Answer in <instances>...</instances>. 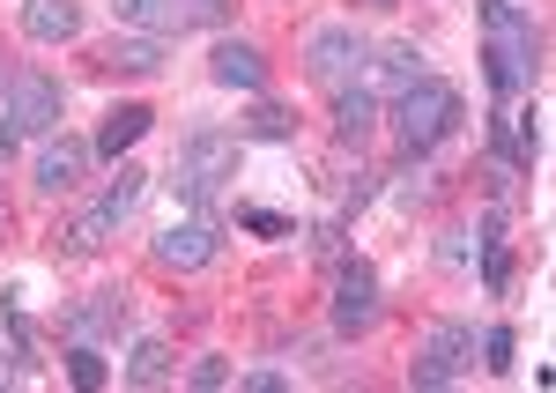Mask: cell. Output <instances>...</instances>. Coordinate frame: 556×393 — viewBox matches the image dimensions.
Returning a JSON list of instances; mask_svg holds the SVG:
<instances>
[{
    "mask_svg": "<svg viewBox=\"0 0 556 393\" xmlns=\"http://www.w3.org/2000/svg\"><path fill=\"white\" fill-rule=\"evenodd\" d=\"M482 30H490V45H482L490 89H497V97L534 89V75H542V23H534L527 8H513V0H482Z\"/></svg>",
    "mask_w": 556,
    "mask_h": 393,
    "instance_id": "1",
    "label": "cell"
},
{
    "mask_svg": "<svg viewBox=\"0 0 556 393\" xmlns=\"http://www.w3.org/2000/svg\"><path fill=\"white\" fill-rule=\"evenodd\" d=\"M238 178V134H223V127H193L186 141H178V156H172V186H178V201L186 208H201L208 216V201L223 193Z\"/></svg>",
    "mask_w": 556,
    "mask_h": 393,
    "instance_id": "2",
    "label": "cell"
},
{
    "mask_svg": "<svg viewBox=\"0 0 556 393\" xmlns=\"http://www.w3.org/2000/svg\"><path fill=\"white\" fill-rule=\"evenodd\" d=\"M453 127H460V89H453V83L424 75L416 89H401V97H393V134H401V149H408V156H430Z\"/></svg>",
    "mask_w": 556,
    "mask_h": 393,
    "instance_id": "3",
    "label": "cell"
},
{
    "mask_svg": "<svg viewBox=\"0 0 556 393\" xmlns=\"http://www.w3.org/2000/svg\"><path fill=\"white\" fill-rule=\"evenodd\" d=\"M364 67H371V38L356 30V23H319L312 38H304V75L327 89H349V83H364Z\"/></svg>",
    "mask_w": 556,
    "mask_h": 393,
    "instance_id": "4",
    "label": "cell"
},
{
    "mask_svg": "<svg viewBox=\"0 0 556 393\" xmlns=\"http://www.w3.org/2000/svg\"><path fill=\"white\" fill-rule=\"evenodd\" d=\"M60 112H67V89L52 83L45 67H8V83H0V119L15 134H60Z\"/></svg>",
    "mask_w": 556,
    "mask_h": 393,
    "instance_id": "5",
    "label": "cell"
},
{
    "mask_svg": "<svg viewBox=\"0 0 556 393\" xmlns=\"http://www.w3.org/2000/svg\"><path fill=\"white\" fill-rule=\"evenodd\" d=\"M468 364H475V327H468V319H438L424 342H416L408 386L438 393V386H453V379H468Z\"/></svg>",
    "mask_w": 556,
    "mask_h": 393,
    "instance_id": "6",
    "label": "cell"
},
{
    "mask_svg": "<svg viewBox=\"0 0 556 393\" xmlns=\"http://www.w3.org/2000/svg\"><path fill=\"white\" fill-rule=\"evenodd\" d=\"M327 319L334 334H371L386 319V290L371 261H334V297H327Z\"/></svg>",
    "mask_w": 556,
    "mask_h": 393,
    "instance_id": "7",
    "label": "cell"
},
{
    "mask_svg": "<svg viewBox=\"0 0 556 393\" xmlns=\"http://www.w3.org/2000/svg\"><path fill=\"white\" fill-rule=\"evenodd\" d=\"M149 261L164 267V275H201V267L223 261V223L201 216V208H193L186 223H164L156 245H149Z\"/></svg>",
    "mask_w": 556,
    "mask_h": 393,
    "instance_id": "8",
    "label": "cell"
},
{
    "mask_svg": "<svg viewBox=\"0 0 556 393\" xmlns=\"http://www.w3.org/2000/svg\"><path fill=\"white\" fill-rule=\"evenodd\" d=\"M89 164H97V149L60 127V134H45V141H38V156H30V186H38L45 201H67V193L89 178Z\"/></svg>",
    "mask_w": 556,
    "mask_h": 393,
    "instance_id": "9",
    "label": "cell"
},
{
    "mask_svg": "<svg viewBox=\"0 0 556 393\" xmlns=\"http://www.w3.org/2000/svg\"><path fill=\"white\" fill-rule=\"evenodd\" d=\"M89 67H97V75H134V83H149V75L172 67V38H156V30H119V38H104L89 52Z\"/></svg>",
    "mask_w": 556,
    "mask_h": 393,
    "instance_id": "10",
    "label": "cell"
},
{
    "mask_svg": "<svg viewBox=\"0 0 556 393\" xmlns=\"http://www.w3.org/2000/svg\"><path fill=\"white\" fill-rule=\"evenodd\" d=\"M208 75H215V89H238V97H267V52H260L253 38H215V52H208Z\"/></svg>",
    "mask_w": 556,
    "mask_h": 393,
    "instance_id": "11",
    "label": "cell"
},
{
    "mask_svg": "<svg viewBox=\"0 0 556 393\" xmlns=\"http://www.w3.org/2000/svg\"><path fill=\"white\" fill-rule=\"evenodd\" d=\"M134 319V297L112 282V290H97V297H83V305L67 312V342H119Z\"/></svg>",
    "mask_w": 556,
    "mask_h": 393,
    "instance_id": "12",
    "label": "cell"
},
{
    "mask_svg": "<svg viewBox=\"0 0 556 393\" xmlns=\"http://www.w3.org/2000/svg\"><path fill=\"white\" fill-rule=\"evenodd\" d=\"M424 75H430V60H424V45H416V38L371 45V89H379V97H401V89H416Z\"/></svg>",
    "mask_w": 556,
    "mask_h": 393,
    "instance_id": "13",
    "label": "cell"
},
{
    "mask_svg": "<svg viewBox=\"0 0 556 393\" xmlns=\"http://www.w3.org/2000/svg\"><path fill=\"white\" fill-rule=\"evenodd\" d=\"M371 127H379V89H371V83L334 89V141H342V149H364Z\"/></svg>",
    "mask_w": 556,
    "mask_h": 393,
    "instance_id": "14",
    "label": "cell"
},
{
    "mask_svg": "<svg viewBox=\"0 0 556 393\" xmlns=\"http://www.w3.org/2000/svg\"><path fill=\"white\" fill-rule=\"evenodd\" d=\"M23 38L30 45L83 38V0H23Z\"/></svg>",
    "mask_w": 556,
    "mask_h": 393,
    "instance_id": "15",
    "label": "cell"
},
{
    "mask_svg": "<svg viewBox=\"0 0 556 393\" xmlns=\"http://www.w3.org/2000/svg\"><path fill=\"white\" fill-rule=\"evenodd\" d=\"M112 238H119V223H112V216H104V208H97V201H89V208H83V216H75V223H67V230H60L52 245H60L67 261H89V253H104Z\"/></svg>",
    "mask_w": 556,
    "mask_h": 393,
    "instance_id": "16",
    "label": "cell"
},
{
    "mask_svg": "<svg viewBox=\"0 0 556 393\" xmlns=\"http://www.w3.org/2000/svg\"><path fill=\"white\" fill-rule=\"evenodd\" d=\"M119 379H127V386H141V393H156V386H172V379H178V364H172V350H164V342H134L127 364H119Z\"/></svg>",
    "mask_w": 556,
    "mask_h": 393,
    "instance_id": "17",
    "label": "cell"
},
{
    "mask_svg": "<svg viewBox=\"0 0 556 393\" xmlns=\"http://www.w3.org/2000/svg\"><path fill=\"white\" fill-rule=\"evenodd\" d=\"M149 127H156V112H149V104H119V112L104 119V134H97L89 149H97V156H127V149H134V141H141Z\"/></svg>",
    "mask_w": 556,
    "mask_h": 393,
    "instance_id": "18",
    "label": "cell"
},
{
    "mask_svg": "<svg viewBox=\"0 0 556 393\" xmlns=\"http://www.w3.org/2000/svg\"><path fill=\"white\" fill-rule=\"evenodd\" d=\"M430 201H438V172H430V156H408V164L393 172V208L416 216V208H430Z\"/></svg>",
    "mask_w": 556,
    "mask_h": 393,
    "instance_id": "19",
    "label": "cell"
},
{
    "mask_svg": "<svg viewBox=\"0 0 556 393\" xmlns=\"http://www.w3.org/2000/svg\"><path fill=\"white\" fill-rule=\"evenodd\" d=\"M238 127H245V141H290V134H298V112L275 104V97H253V112H245Z\"/></svg>",
    "mask_w": 556,
    "mask_h": 393,
    "instance_id": "20",
    "label": "cell"
},
{
    "mask_svg": "<svg viewBox=\"0 0 556 393\" xmlns=\"http://www.w3.org/2000/svg\"><path fill=\"white\" fill-rule=\"evenodd\" d=\"M141 193H149V172H141V164H119V178L97 193V208H104L112 223H127L134 208H141Z\"/></svg>",
    "mask_w": 556,
    "mask_h": 393,
    "instance_id": "21",
    "label": "cell"
},
{
    "mask_svg": "<svg viewBox=\"0 0 556 393\" xmlns=\"http://www.w3.org/2000/svg\"><path fill=\"white\" fill-rule=\"evenodd\" d=\"M534 164H542V104H527L513 119V172L534 178Z\"/></svg>",
    "mask_w": 556,
    "mask_h": 393,
    "instance_id": "22",
    "label": "cell"
},
{
    "mask_svg": "<svg viewBox=\"0 0 556 393\" xmlns=\"http://www.w3.org/2000/svg\"><path fill=\"white\" fill-rule=\"evenodd\" d=\"M67 379H75L83 393H97L104 379H112V371H104V356H97V342H67Z\"/></svg>",
    "mask_w": 556,
    "mask_h": 393,
    "instance_id": "23",
    "label": "cell"
},
{
    "mask_svg": "<svg viewBox=\"0 0 556 393\" xmlns=\"http://www.w3.org/2000/svg\"><path fill=\"white\" fill-rule=\"evenodd\" d=\"M475 253H482V282H490V297H505V290H513V245L490 238V245H475Z\"/></svg>",
    "mask_w": 556,
    "mask_h": 393,
    "instance_id": "24",
    "label": "cell"
},
{
    "mask_svg": "<svg viewBox=\"0 0 556 393\" xmlns=\"http://www.w3.org/2000/svg\"><path fill=\"white\" fill-rule=\"evenodd\" d=\"M482 193H490V208H513V201H519V172L490 156V164H482Z\"/></svg>",
    "mask_w": 556,
    "mask_h": 393,
    "instance_id": "25",
    "label": "cell"
},
{
    "mask_svg": "<svg viewBox=\"0 0 556 393\" xmlns=\"http://www.w3.org/2000/svg\"><path fill=\"white\" fill-rule=\"evenodd\" d=\"M513 356H519L513 327H490V334H482V371H513Z\"/></svg>",
    "mask_w": 556,
    "mask_h": 393,
    "instance_id": "26",
    "label": "cell"
},
{
    "mask_svg": "<svg viewBox=\"0 0 556 393\" xmlns=\"http://www.w3.org/2000/svg\"><path fill=\"white\" fill-rule=\"evenodd\" d=\"M112 15L127 30H164V0H112Z\"/></svg>",
    "mask_w": 556,
    "mask_h": 393,
    "instance_id": "27",
    "label": "cell"
},
{
    "mask_svg": "<svg viewBox=\"0 0 556 393\" xmlns=\"http://www.w3.org/2000/svg\"><path fill=\"white\" fill-rule=\"evenodd\" d=\"M186 386H201V393H223V386H230V356H193V371H186Z\"/></svg>",
    "mask_w": 556,
    "mask_h": 393,
    "instance_id": "28",
    "label": "cell"
},
{
    "mask_svg": "<svg viewBox=\"0 0 556 393\" xmlns=\"http://www.w3.org/2000/svg\"><path fill=\"white\" fill-rule=\"evenodd\" d=\"M475 261V238L468 230H445V245H438V267H468Z\"/></svg>",
    "mask_w": 556,
    "mask_h": 393,
    "instance_id": "29",
    "label": "cell"
},
{
    "mask_svg": "<svg viewBox=\"0 0 556 393\" xmlns=\"http://www.w3.org/2000/svg\"><path fill=\"white\" fill-rule=\"evenodd\" d=\"M312 261H342V223H319L312 230Z\"/></svg>",
    "mask_w": 556,
    "mask_h": 393,
    "instance_id": "30",
    "label": "cell"
},
{
    "mask_svg": "<svg viewBox=\"0 0 556 393\" xmlns=\"http://www.w3.org/2000/svg\"><path fill=\"white\" fill-rule=\"evenodd\" d=\"M245 230H260V238H290V223L267 216V208H253V216H245Z\"/></svg>",
    "mask_w": 556,
    "mask_h": 393,
    "instance_id": "31",
    "label": "cell"
},
{
    "mask_svg": "<svg viewBox=\"0 0 556 393\" xmlns=\"http://www.w3.org/2000/svg\"><path fill=\"white\" fill-rule=\"evenodd\" d=\"M238 386H245V393H282V386H290V379H282V371H245Z\"/></svg>",
    "mask_w": 556,
    "mask_h": 393,
    "instance_id": "32",
    "label": "cell"
},
{
    "mask_svg": "<svg viewBox=\"0 0 556 393\" xmlns=\"http://www.w3.org/2000/svg\"><path fill=\"white\" fill-rule=\"evenodd\" d=\"M15 141H23V134H15V127H8V119H0V164L15 156Z\"/></svg>",
    "mask_w": 556,
    "mask_h": 393,
    "instance_id": "33",
    "label": "cell"
},
{
    "mask_svg": "<svg viewBox=\"0 0 556 393\" xmlns=\"http://www.w3.org/2000/svg\"><path fill=\"white\" fill-rule=\"evenodd\" d=\"M364 8H393V0H364Z\"/></svg>",
    "mask_w": 556,
    "mask_h": 393,
    "instance_id": "34",
    "label": "cell"
},
{
    "mask_svg": "<svg viewBox=\"0 0 556 393\" xmlns=\"http://www.w3.org/2000/svg\"><path fill=\"white\" fill-rule=\"evenodd\" d=\"M0 386H8V364H0Z\"/></svg>",
    "mask_w": 556,
    "mask_h": 393,
    "instance_id": "35",
    "label": "cell"
},
{
    "mask_svg": "<svg viewBox=\"0 0 556 393\" xmlns=\"http://www.w3.org/2000/svg\"><path fill=\"white\" fill-rule=\"evenodd\" d=\"M0 83H8V60H0Z\"/></svg>",
    "mask_w": 556,
    "mask_h": 393,
    "instance_id": "36",
    "label": "cell"
},
{
    "mask_svg": "<svg viewBox=\"0 0 556 393\" xmlns=\"http://www.w3.org/2000/svg\"><path fill=\"white\" fill-rule=\"evenodd\" d=\"M0 230H8V208H0Z\"/></svg>",
    "mask_w": 556,
    "mask_h": 393,
    "instance_id": "37",
    "label": "cell"
}]
</instances>
